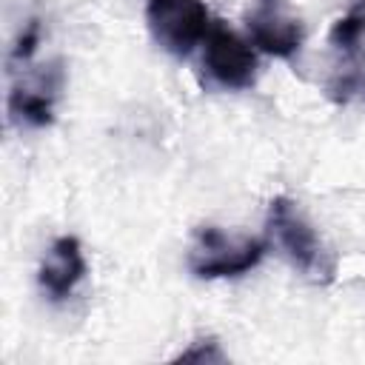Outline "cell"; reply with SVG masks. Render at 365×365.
I'll return each mask as SVG.
<instances>
[{
	"mask_svg": "<svg viewBox=\"0 0 365 365\" xmlns=\"http://www.w3.org/2000/svg\"><path fill=\"white\" fill-rule=\"evenodd\" d=\"M265 248H268L265 240L257 237L234 240L214 225H202L194 234V245L188 251V268L200 279L240 277L265 257Z\"/></svg>",
	"mask_w": 365,
	"mask_h": 365,
	"instance_id": "7a4b0ae2",
	"label": "cell"
},
{
	"mask_svg": "<svg viewBox=\"0 0 365 365\" xmlns=\"http://www.w3.org/2000/svg\"><path fill=\"white\" fill-rule=\"evenodd\" d=\"M177 359H194V362H222L225 356H222V351L217 348V342L214 339H197L194 342V348H188V351H182Z\"/></svg>",
	"mask_w": 365,
	"mask_h": 365,
	"instance_id": "30bf717a",
	"label": "cell"
},
{
	"mask_svg": "<svg viewBox=\"0 0 365 365\" xmlns=\"http://www.w3.org/2000/svg\"><path fill=\"white\" fill-rule=\"evenodd\" d=\"M251 43L279 60H291L302 46V23L288 11L285 0H254V9L245 14Z\"/></svg>",
	"mask_w": 365,
	"mask_h": 365,
	"instance_id": "5b68a950",
	"label": "cell"
},
{
	"mask_svg": "<svg viewBox=\"0 0 365 365\" xmlns=\"http://www.w3.org/2000/svg\"><path fill=\"white\" fill-rule=\"evenodd\" d=\"M328 43L351 63V66H345V68H359L356 60H359L362 43H365V6L356 3L348 14H342V17L331 26Z\"/></svg>",
	"mask_w": 365,
	"mask_h": 365,
	"instance_id": "ba28073f",
	"label": "cell"
},
{
	"mask_svg": "<svg viewBox=\"0 0 365 365\" xmlns=\"http://www.w3.org/2000/svg\"><path fill=\"white\" fill-rule=\"evenodd\" d=\"M202 66L220 88H248L257 80V51L237 31L222 23H211L202 46Z\"/></svg>",
	"mask_w": 365,
	"mask_h": 365,
	"instance_id": "277c9868",
	"label": "cell"
},
{
	"mask_svg": "<svg viewBox=\"0 0 365 365\" xmlns=\"http://www.w3.org/2000/svg\"><path fill=\"white\" fill-rule=\"evenodd\" d=\"M268 231L285 259L317 282H331L336 274L334 251L319 240L314 225L305 220L299 205L291 197H274L268 205Z\"/></svg>",
	"mask_w": 365,
	"mask_h": 365,
	"instance_id": "6da1fadb",
	"label": "cell"
},
{
	"mask_svg": "<svg viewBox=\"0 0 365 365\" xmlns=\"http://www.w3.org/2000/svg\"><path fill=\"white\" fill-rule=\"evenodd\" d=\"M37 46H40V23L37 20H29V26L20 31V37H17L14 48H11V63L31 60V54L37 51Z\"/></svg>",
	"mask_w": 365,
	"mask_h": 365,
	"instance_id": "9c48e42d",
	"label": "cell"
},
{
	"mask_svg": "<svg viewBox=\"0 0 365 365\" xmlns=\"http://www.w3.org/2000/svg\"><path fill=\"white\" fill-rule=\"evenodd\" d=\"M9 114L26 125H48L54 117V88L48 83L40 86H14L9 94Z\"/></svg>",
	"mask_w": 365,
	"mask_h": 365,
	"instance_id": "52a82bcc",
	"label": "cell"
},
{
	"mask_svg": "<svg viewBox=\"0 0 365 365\" xmlns=\"http://www.w3.org/2000/svg\"><path fill=\"white\" fill-rule=\"evenodd\" d=\"M145 23L154 43L174 57H188L211 29L202 0H148Z\"/></svg>",
	"mask_w": 365,
	"mask_h": 365,
	"instance_id": "3957f363",
	"label": "cell"
},
{
	"mask_svg": "<svg viewBox=\"0 0 365 365\" xmlns=\"http://www.w3.org/2000/svg\"><path fill=\"white\" fill-rule=\"evenodd\" d=\"M83 277H86V257H83L80 240L77 237L54 240L40 262V274H37L40 288L51 299H66Z\"/></svg>",
	"mask_w": 365,
	"mask_h": 365,
	"instance_id": "8992f818",
	"label": "cell"
}]
</instances>
